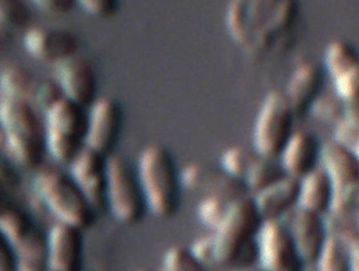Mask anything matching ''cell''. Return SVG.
Wrapping results in <instances>:
<instances>
[{
    "mask_svg": "<svg viewBox=\"0 0 359 271\" xmlns=\"http://www.w3.org/2000/svg\"><path fill=\"white\" fill-rule=\"evenodd\" d=\"M259 263L269 271H299L305 267L291 229L285 221H269L257 235Z\"/></svg>",
    "mask_w": 359,
    "mask_h": 271,
    "instance_id": "10",
    "label": "cell"
},
{
    "mask_svg": "<svg viewBox=\"0 0 359 271\" xmlns=\"http://www.w3.org/2000/svg\"><path fill=\"white\" fill-rule=\"evenodd\" d=\"M107 211L118 223L128 226L141 223L149 211L137 167L118 154L108 158Z\"/></svg>",
    "mask_w": 359,
    "mask_h": 271,
    "instance_id": "8",
    "label": "cell"
},
{
    "mask_svg": "<svg viewBox=\"0 0 359 271\" xmlns=\"http://www.w3.org/2000/svg\"><path fill=\"white\" fill-rule=\"evenodd\" d=\"M232 200H225L219 196H205L198 203L196 215L202 225L217 230L226 216L227 209Z\"/></svg>",
    "mask_w": 359,
    "mask_h": 271,
    "instance_id": "28",
    "label": "cell"
},
{
    "mask_svg": "<svg viewBox=\"0 0 359 271\" xmlns=\"http://www.w3.org/2000/svg\"><path fill=\"white\" fill-rule=\"evenodd\" d=\"M22 45L28 55L43 64H60L78 55L79 39L64 28L32 27L27 29Z\"/></svg>",
    "mask_w": 359,
    "mask_h": 271,
    "instance_id": "13",
    "label": "cell"
},
{
    "mask_svg": "<svg viewBox=\"0 0 359 271\" xmlns=\"http://www.w3.org/2000/svg\"><path fill=\"white\" fill-rule=\"evenodd\" d=\"M69 173L95 211H107L108 158L86 146L69 165Z\"/></svg>",
    "mask_w": 359,
    "mask_h": 271,
    "instance_id": "12",
    "label": "cell"
},
{
    "mask_svg": "<svg viewBox=\"0 0 359 271\" xmlns=\"http://www.w3.org/2000/svg\"><path fill=\"white\" fill-rule=\"evenodd\" d=\"M34 190L57 221L83 230L95 225L98 211L90 204L70 173L56 166H41L34 177Z\"/></svg>",
    "mask_w": 359,
    "mask_h": 271,
    "instance_id": "5",
    "label": "cell"
},
{
    "mask_svg": "<svg viewBox=\"0 0 359 271\" xmlns=\"http://www.w3.org/2000/svg\"><path fill=\"white\" fill-rule=\"evenodd\" d=\"M299 19L301 0H231L225 25L238 47L265 58L291 50Z\"/></svg>",
    "mask_w": 359,
    "mask_h": 271,
    "instance_id": "1",
    "label": "cell"
},
{
    "mask_svg": "<svg viewBox=\"0 0 359 271\" xmlns=\"http://www.w3.org/2000/svg\"><path fill=\"white\" fill-rule=\"evenodd\" d=\"M137 172L149 211L161 221L177 216L183 184L171 151L161 144L148 145L137 158Z\"/></svg>",
    "mask_w": 359,
    "mask_h": 271,
    "instance_id": "3",
    "label": "cell"
},
{
    "mask_svg": "<svg viewBox=\"0 0 359 271\" xmlns=\"http://www.w3.org/2000/svg\"><path fill=\"white\" fill-rule=\"evenodd\" d=\"M324 61L326 71L334 80L358 66L359 51L355 46L347 41L336 40L326 48Z\"/></svg>",
    "mask_w": 359,
    "mask_h": 271,
    "instance_id": "25",
    "label": "cell"
},
{
    "mask_svg": "<svg viewBox=\"0 0 359 271\" xmlns=\"http://www.w3.org/2000/svg\"><path fill=\"white\" fill-rule=\"evenodd\" d=\"M299 179L286 175L265 190L254 194L257 209L264 221H280L299 206Z\"/></svg>",
    "mask_w": 359,
    "mask_h": 271,
    "instance_id": "20",
    "label": "cell"
},
{
    "mask_svg": "<svg viewBox=\"0 0 359 271\" xmlns=\"http://www.w3.org/2000/svg\"><path fill=\"white\" fill-rule=\"evenodd\" d=\"M191 250L198 260L204 267L215 266V257H214V235L204 236L193 242Z\"/></svg>",
    "mask_w": 359,
    "mask_h": 271,
    "instance_id": "35",
    "label": "cell"
},
{
    "mask_svg": "<svg viewBox=\"0 0 359 271\" xmlns=\"http://www.w3.org/2000/svg\"><path fill=\"white\" fill-rule=\"evenodd\" d=\"M0 235L15 250L19 271L48 270V232L40 228L30 214L19 206L4 203Z\"/></svg>",
    "mask_w": 359,
    "mask_h": 271,
    "instance_id": "7",
    "label": "cell"
},
{
    "mask_svg": "<svg viewBox=\"0 0 359 271\" xmlns=\"http://www.w3.org/2000/svg\"><path fill=\"white\" fill-rule=\"evenodd\" d=\"M39 82L28 70L17 64L6 67L0 76L3 98L18 99L34 103Z\"/></svg>",
    "mask_w": 359,
    "mask_h": 271,
    "instance_id": "23",
    "label": "cell"
},
{
    "mask_svg": "<svg viewBox=\"0 0 359 271\" xmlns=\"http://www.w3.org/2000/svg\"><path fill=\"white\" fill-rule=\"evenodd\" d=\"M299 182V207L322 216L330 213L335 188L324 169H315Z\"/></svg>",
    "mask_w": 359,
    "mask_h": 271,
    "instance_id": "22",
    "label": "cell"
},
{
    "mask_svg": "<svg viewBox=\"0 0 359 271\" xmlns=\"http://www.w3.org/2000/svg\"><path fill=\"white\" fill-rule=\"evenodd\" d=\"M43 114L47 152L61 165H70L86 148L89 127L87 108L65 97Z\"/></svg>",
    "mask_w": 359,
    "mask_h": 271,
    "instance_id": "6",
    "label": "cell"
},
{
    "mask_svg": "<svg viewBox=\"0 0 359 271\" xmlns=\"http://www.w3.org/2000/svg\"><path fill=\"white\" fill-rule=\"evenodd\" d=\"M295 120V114L285 93L278 91L269 93L254 124V150L267 158H280L294 134Z\"/></svg>",
    "mask_w": 359,
    "mask_h": 271,
    "instance_id": "9",
    "label": "cell"
},
{
    "mask_svg": "<svg viewBox=\"0 0 359 271\" xmlns=\"http://www.w3.org/2000/svg\"><path fill=\"white\" fill-rule=\"evenodd\" d=\"M330 213L337 218H346L359 214V181L335 192Z\"/></svg>",
    "mask_w": 359,
    "mask_h": 271,
    "instance_id": "31",
    "label": "cell"
},
{
    "mask_svg": "<svg viewBox=\"0 0 359 271\" xmlns=\"http://www.w3.org/2000/svg\"><path fill=\"white\" fill-rule=\"evenodd\" d=\"M287 174L283 169L280 158H267L257 153L246 173L244 183L252 194H257L284 179Z\"/></svg>",
    "mask_w": 359,
    "mask_h": 271,
    "instance_id": "24",
    "label": "cell"
},
{
    "mask_svg": "<svg viewBox=\"0 0 359 271\" xmlns=\"http://www.w3.org/2000/svg\"><path fill=\"white\" fill-rule=\"evenodd\" d=\"M124 112L116 99H98L89 112L86 146L106 158L114 155L123 127Z\"/></svg>",
    "mask_w": 359,
    "mask_h": 271,
    "instance_id": "11",
    "label": "cell"
},
{
    "mask_svg": "<svg viewBox=\"0 0 359 271\" xmlns=\"http://www.w3.org/2000/svg\"><path fill=\"white\" fill-rule=\"evenodd\" d=\"M287 225L305 266H316L320 251L330 234L324 217L297 206Z\"/></svg>",
    "mask_w": 359,
    "mask_h": 271,
    "instance_id": "17",
    "label": "cell"
},
{
    "mask_svg": "<svg viewBox=\"0 0 359 271\" xmlns=\"http://www.w3.org/2000/svg\"><path fill=\"white\" fill-rule=\"evenodd\" d=\"M357 227H358V230H359V214H358V221H357Z\"/></svg>",
    "mask_w": 359,
    "mask_h": 271,
    "instance_id": "40",
    "label": "cell"
},
{
    "mask_svg": "<svg viewBox=\"0 0 359 271\" xmlns=\"http://www.w3.org/2000/svg\"><path fill=\"white\" fill-rule=\"evenodd\" d=\"M183 187L191 190H202L206 196H219L234 200L250 195V190L242 179L231 176L222 169H209L201 164H191L181 172Z\"/></svg>",
    "mask_w": 359,
    "mask_h": 271,
    "instance_id": "16",
    "label": "cell"
},
{
    "mask_svg": "<svg viewBox=\"0 0 359 271\" xmlns=\"http://www.w3.org/2000/svg\"><path fill=\"white\" fill-rule=\"evenodd\" d=\"M316 267L322 271L351 270L348 242L341 236L330 232Z\"/></svg>",
    "mask_w": 359,
    "mask_h": 271,
    "instance_id": "26",
    "label": "cell"
},
{
    "mask_svg": "<svg viewBox=\"0 0 359 271\" xmlns=\"http://www.w3.org/2000/svg\"><path fill=\"white\" fill-rule=\"evenodd\" d=\"M30 13L22 0H0V22L8 29H24L28 26Z\"/></svg>",
    "mask_w": 359,
    "mask_h": 271,
    "instance_id": "30",
    "label": "cell"
},
{
    "mask_svg": "<svg viewBox=\"0 0 359 271\" xmlns=\"http://www.w3.org/2000/svg\"><path fill=\"white\" fill-rule=\"evenodd\" d=\"M162 268L168 271H200L205 267L198 260L191 248L175 246L164 253Z\"/></svg>",
    "mask_w": 359,
    "mask_h": 271,
    "instance_id": "29",
    "label": "cell"
},
{
    "mask_svg": "<svg viewBox=\"0 0 359 271\" xmlns=\"http://www.w3.org/2000/svg\"><path fill=\"white\" fill-rule=\"evenodd\" d=\"M324 171L333 182L335 192L359 181V158L353 148L334 140L323 146Z\"/></svg>",
    "mask_w": 359,
    "mask_h": 271,
    "instance_id": "21",
    "label": "cell"
},
{
    "mask_svg": "<svg viewBox=\"0 0 359 271\" xmlns=\"http://www.w3.org/2000/svg\"><path fill=\"white\" fill-rule=\"evenodd\" d=\"M1 270H18V259L16 253L5 238L1 236Z\"/></svg>",
    "mask_w": 359,
    "mask_h": 271,
    "instance_id": "37",
    "label": "cell"
},
{
    "mask_svg": "<svg viewBox=\"0 0 359 271\" xmlns=\"http://www.w3.org/2000/svg\"><path fill=\"white\" fill-rule=\"evenodd\" d=\"M83 229L62 221H57L48 232V270L80 271L83 268Z\"/></svg>",
    "mask_w": 359,
    "mask_h": 271,
    "instance_id": "14",
    "label": "cell"
},
{
    "mask_svg": "<svg viewBox=\"0 0 359 271\" xmlns=\"http://www.w3.org/2000/svg\"><path fill=\"white\" fill-rule=\"evenodd\" d=\"M40 11L56 16H64L72 13L76 1L74 0H32Z\"/></svg>",
    "mask_w": 359,
    "mask_h": 271,
    "instance_id": "36",
    "label": "cell"
},
{
    "mask_svg": "<svg viewBox=\"0 0 359 271\" xmlns=\"http://www.w3.org/2000/svg\"><path fill=\"white\" fill-rule=\"evenodd\" d=\"M30 101L3 98L0 123L5 145L13 160L27 169L43 166L47 153L45 121Z\"/></svg>",
    "mask_w": 359,
    "mask_h": 271,
    "instance_id": "4",
    "label": "cell"
},
{
    "mask_svg": "<svg viewBox=\"0 0 359 271\" xmlns=\"http://www.w3.org/2000/svg\"><path fill=\"white\" fill-rule=\"evenodd\" d=\"M333 81L338 98L347 106H359V64Z\"/></svg>",
    "mask_w": 359,
    "mask_h": 271,
    "instance_id": "32",
    "label": "cell"
},
{
    "mask_svg": "<svg viewBox=\"0 0 359 271\" xmlns=\"http://www.w3.org/2000/svg\"><path fill=\"white\" fill-rule=\"evenodd\" d=\"M351 270L359 271V232L348 240Z\"/></svg>",
    "mask_w": 359,
    "mask_h": 271,
    "instance_id": "38",
    "label": "cell"
},
{
    "mask_svg": "<svg viewBox=\"0 0 359 271\" xmlns=\"http://www.w3.org/2000/svg\"><path fill=\"white\" fill-rule=\"evenodd\" d=\"M65 97L66 95L57 80L56 81L46 80V81L39 82L37 91L34 95V104L45 113L48 109L51 108L55 103Z\"/></svg>",
    "mask_w": 359,
    "mask_h": 271,
    "instance_id": "33",
    "label": "cell"
},
{
    "mask_svg": "<svg viewBox=\"0 0 359 271\" xmlns=\"http://www.w3.org/2000/svg\"><path fill=\"white\" fill-rule=\"evenodd\" d=\"M354 150V152L356 153V155L358 156L359 158V141L357 142V144L355 145V148H353Z\"/></svg>",
    "mask_w": 359,
    "mask_h": 271,
    "instance_id": "39",
    "label": "cell"
},
{
    "mask_svg": "<svg viewBox=\"0 0 359 271\" xmlns=\"http://www.w3.org/2000/svg\"><path fill=\"white\" fill-rule=\"evenodd\" d=\"M86 13L99 19H111L119 13L120 0H74Z\"/></svg>",
    "mask_w": 359,
    "mask_h": 271,
    "instance_id": "34",
    "label": "cell"
},
{
    "mask_svg": "<svg viewBox=\"0 0 359 271\" xmlns=\"http://www.w3.org/2000/svg\"><path fill=\"white\" fill-rule=\"evenodd\" d=\"M257 152L254 150L233 146L227 148L221 158V169L231 176L242 179L244 182L250 166L257 158Z\"/></svg>",
    "mask_w": 359,
    "mask_h": 271,
    "instance_id": "27",
    "label": "cell"
},
{
    "mask_svg": "<svg viewBox=\"0 0 359 271\" xmlns=\"http://www.w3.org/2000/svg\"><path fill=\"white\" fill-rule=\"evenodd\" d=\"M55 70L57 82L67 98L87 109L98 100V79L89 60L74 55L56 64Z\"/></svg>",
    "mask_w": 359,
    "mask_h": 271,
    "instance_id": "15",
    "label": "cell"
},
{
    "mask_svg": "<svg viewBox=\"0 0 359 271\" xmlns=\"http://www.w3.org/2000/svg\"><path fill=\"white\" fill-rule=\"evenodd\" d=\"M323 146L311 132H294L280 156L288 176L301 181L317 169L322 161Z\"/></svg>",
    "mask_w": 359,
    "mask_h": 271,
    "instance_id": "18",
    "label": "cell"
},
{
    "mask_svg": "<svg viewBox=\"0 0 359 271\" xmlns=\"http://www.w3.org/2000/svg\"><path fill=\"white\" fill-rule=\"evenodd\" d=\"M324 82V71L316 64H304L294 71L285 95L291 103L296 120L303 119L318 102Z\"/></svg>",
    "mask_w": 359,
    "mask_h": 271,
    "instance_id": "19",
    "label": "cell"
},
{
    "mask_svg": "<svg viewBox=\"0 0 359 271\" xmlns=\"http://www.w3.org/2000/svg\"><path fill=\"white\" fill-rule=\"evenodd\" d=\"M263 223L253 196L232 200L224 221L213 234L215 265L245 268L259 261L257 235Z\"/></svg>",
    "mask_w": 359,
    "mask_h": 271,
    "instance_id": "2",
    "label": "cell"
}]
</instances>
